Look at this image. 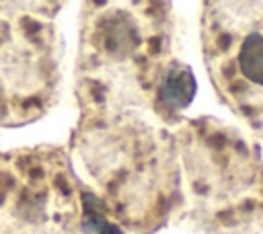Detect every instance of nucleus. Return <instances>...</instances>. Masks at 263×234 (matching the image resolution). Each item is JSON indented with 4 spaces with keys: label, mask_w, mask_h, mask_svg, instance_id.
<instances>
[{
    "label": "nucleus",
    "mask_w": 263,
    "mask_h": 234,
    "mask_svg": "<svg viewBox=\"0 0 263 234\" xmlns=\"http://www.w3.org/2000/svg\"><path fill=\"white\" fill-rule=\"evenodd\" d=\"M74 152L88 177L84 191L113 224L150 234L181 207L175 138L123 113H88L74 138Z\"/></svg>",
    "instance_id": "1"
},
{
    "label": "nucleus",
    "mask_w": 263,
    "mask_h": 234,
    "mask_svg": "<svg viewBox=\"0 0 263 234\" xmlns=\"http://www.w3.org/2000/svg\"><path fill=\"white\" fill-rule=\"evenodd\" d=\"M177 152L187 172L191 218L205 234H255L263 228V162L232 127L185 121Z\"/></svg>",
    "instance_id": "2"
},
{
    "label": "nucleus",
    "mask_w": 263,
    "mask_h": 234,
    "mask_svg": "<svg viewBox=\"0 0 263 234\" xmlns=\"http://www.w3.org/2000/svg\"><path fill=\"white\" fill-rule=\"evenodd\" d=\"M201 49L220 101L263 138V2L224 0L208 8Z\"/></svg>",
    "instance_id": "3"
},
{
    "label": "nucleus",
    "mask_w": 263,
    "mask_h": 234,
    "mask_svg": "<svg viewBox=\"0 0 263 234\" xmlns=\"http://www.w3.org/2000/svg\"><path fill=\"white\" fill-rule=\"evenodd\" d=\"M82 195L53 150L0 156V234H76Z\"/></svg>",
    "instance_id": "4"
},
{
    "label": "nucleus",
    "mask_w": 263,
    "mask_h": 234,
    "mask_svg": "<svg viewBox=\"0 0 263 234\" xmlns=\"http://www.w3.org/2000/svg\"><path fill=\"white\" fill-rule=\"evenodd\" d=\"M60 84L58 37L31 14L0 12V125L37 119Z\"/></svg>",
    "instance_id": "5"
},
{
    "label": "nucleus",
    "mask_w": 263,
    "mask_h": 234,
    "mask_svg": "<svg viewBox=\"0 0 263 234\" xmlns=\"http://www.w3.org/2000/svg\"><path fill=\"white\" fill-rule=\"evenodd\" d=\"M193 92H195V80L191 70L183 62L173 60L156 84L150 107L160 119H166L168 123H177L181 111L191 103Z\"/></svg>",
    "instance_id": "6"
},
{
    "label": "nucleus",
    "mask_w": 263,
    "mask_h": 234,
    "mask_svg": "<svg viewBox=\"0 0 263 234\" xmlns=\"http://www.w3.org/2000/svg\"><path fill=\"white\" fill-rule=\"evenodd\" d=\"M23 4H27L29 8L37 10V12H51L53 10V2L51 0H21Z\"/></svg>",
    "instance_id": "7"
}]
</instances>
